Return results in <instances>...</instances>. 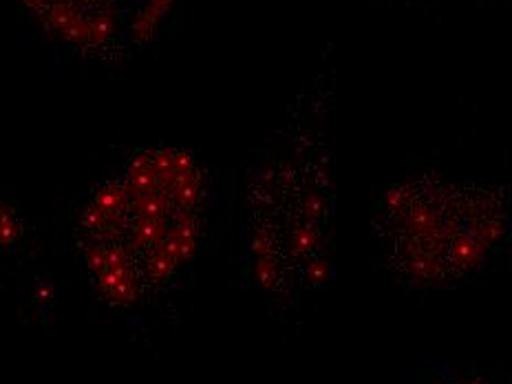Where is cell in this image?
Returning a JSON list of instances; mask_svg holds the SVG:
<instances>
[{"instance_id":"1","label":"cell","mask_w":512,"mask_h":384,"mask_svg":"<svg viewBox=\"0 0 512 384\" xmlns=\"http://www.w3.org/2000/svg\"><path fill=\"white\" fill-rule=\"evenodd\" d=\"M384 268L411 294L477 281L512 243L510 190L475 179L424 173L382 192L373 206Z\"/></svg>"},{"instance_id":"2","label":"cell","mask_w":512,"mask_h":384,"mask_svg":"<svg viewBox=\"0 0 512 384\" xmlns=\"http://www.w3.org/2000/svg\"><path fill=\"white\" fill-rule=\"evenodd\" d=\"M402 384H512L497 371L451 360H415L404 373Z\"/></svg>"}]
</instances>
